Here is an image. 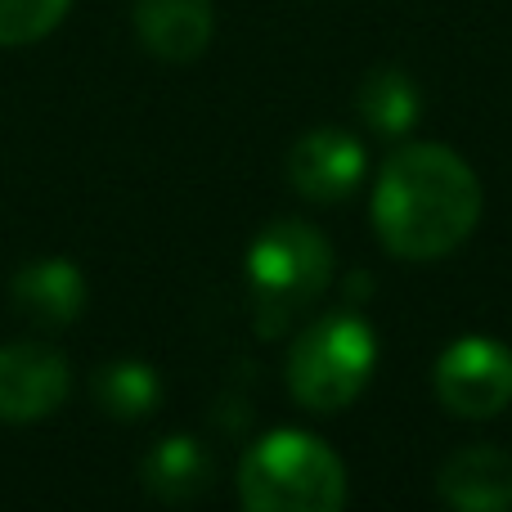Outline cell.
<instances>
[{
    "instance_id": "obj_1",
    "label": "cell",
    "mask_w": 512,
    "mask_h": 512,
    "mask_svg": "<svg viewBox=\"0 0 512 512\" xmlns=\"http://www.w3.org/2000/svg\"><path fill=\"white\" fill-rule=\"evenodd\" d=\"M481 221V180L445 144H405L378 171L373 230L400 261H436Z\"/></svg>"
},
{
    "instance_id": "obj_2",
    "label": "cell",
    "mask_w": 512,
    "mask_h": 512,
    "mask_svg": "<svg viewBox=\"0 0 512 512\" xmlns=\"http://www.w3.org/2000/svg\"><path fill=\"white\" fill-rule=\"evenodd\" d=\"M239 495L252 512H333L346 504V468L319 436L283 427L243 454Z\"/></svg>"
},
{
    "instance_id": "obj_3",
    "label": "cell",
    "mask_w": 512,
    "mask_h": 512,
    "mask_svg": "<svg viewBox=\"0 0 512 512\" xmlns=\"http://www.w3.org/2000/svg\"><path fill=\"white\" fill-rule=\"evenodd\" d=\"M333 283V248L306 221H274L256 234L248 252V288L256 306V328L265 337L283 333L310 301Z\"/></svg>"
},
{
    "instance_id": "obj_4",
    "label": "cell",
    "mask_w": 512,
    "mask_h": 512,
    "mask_svg": "<svg viewBox=\"0 0 512 512\" xmlns=\"http://www.w3.org/2000/svg\"><path fill=\"white\" fill-rule=\"evenodd\" d=\"M373 360H378L373 328L351 310L328 315L292 342L288 391L297 405L315 409V414H333V409H346L364 391Z\"/></svg>"
},
{
    "instance_id": "obj_5",
    "label": "cell",
    "mask_w": 512,
    "mask_h": 512,
    "mask_svg": "<svg viewBox=\"0 0 512 512\" xmlns=\"http://www.w3.org/2000/svg\"><path fill=\"white\" fill-rule=\"evenodd\" d=\"M436 396L459 418H495L512 400V351L495 337H463L436 360Z\"/></svg>"
},
{
    "instance_id": "obj_6",
    "label": "cell",
    "mask_w": 512,
    "mask_h": 512,
    "mask_svg": "<svg viewBox=\"0 0 512 512\" xmlns=\"http://www.w3.org/2000/svg\"><path fill=\"white\" fill-rule=\"evenodd\" d=\"M68 382V360L54 346H0V418L5 423H36V418L54 414L68 396Z\"/></svg>"
},
{
    "instance_id": "obj_7",
    "label": "cell",
    "mask_w": 512,
    "mask_h": 512,
    "mask_svg": "<svg viewBox=\"0 0 512 512\" xmlns=\"http://www.w3.org/2000/svg\"><path fill=\"white\" fill-rule=\"evenodd\" d=\"M288 180L310 203H337L364 180V149L346 131H310L306 140L292 144L288 153Z\"/></svg>"
},
{
    "instance_id": "obj_8",
    "label": "cell",
    "mask_w": 512,
    "mask_h": 512,
    "mask_svg": "<svg viewBox=\"0 0 512 512\" xmlns=\"http://www.w3.org/2000/svg\"><path fill=\"white\" fill-rule=\"evenodd\" d=\"M212 0H135V32L144 50L167 63H189L212 45Z\"/></svg>"
},
{
    "instance_id": "obj_9",
    "label": "cell",
    "mask_w": 512,
    "mask_h": 512,
    "mask_svg": "<svg viewBox=\"0 0 512 512\" xmlns=\"http://www.w3.org/2000/svg\"><path fill=\"white\" fill-rule=\"evenodd\" d=\"M14 310L41 328H63L86 310V279L72 261L63 256H41V261L23 265L14 274Z\"/></svg>"
},
{
    "instance_id": "obj_10",
    "label": "cell",
    "mask_w": 512,
    "mask_h": 512,
    "mask_svg": "<svg viewBox=\"0 0 512 512\" xmlns=\"http://www.w3.org/2000/svg\"><path fill=\"white\" fill-rule=\"evenodd\" d=\"M441 499L463 512L512 508V459L495 445H468L441 468Z\"/></svg>"
},
{
    "instance_id": "obj_11",
    "label": "cell",
    "mask_w": 512,
    "mask_h": 512,
    "mask_svg": "<svg viewBox=\"0 0 512 512\" xmlns=\"http://www.w3.org/2000/svg\"><path fill=\"white\" fill-rule=\"evenodd\" d=\"M144 490L162 504H189L212 486V454L194 436H167L144 459Z\"/></svg>"
},
{
    "instance_id": "obj_12",
    "label": "cell",
    "mask_w": 512,
    "mask_h": 512,
    "mask_svg": "<svg viewBox=\"0 0 512 512\" xmlns=\"http://www.w3.org/2000/svg\"><path fill=\"white\" fill-rule=\"evenodd\" d=\"M360 117L373 126V131L382 135H405L409 126L418 122V108H423V99H418V86L409 72L400 68H378L364 77L360 86Z\"/></svg>"
},
{
    "instance_id": "obj_13",
    "label": "cell",
    "mask_w": 512,
    "mask_h": 512,
    "mask_svg": "<svg viewBox=\"0 0 512 512\" xmlns=\"http://www.w3.org/2000/svg\"><path fill=\"white\" fill-rule=\"evenodd\" d=\"M95 400L113 418H144L162 400V382L144 360H117L95 373Z\"/></svg>"
},
{
    "instance_id": "obj_14",
    "label": "cell",
    "mask_w": 512,
    "mask_h": 512,
    "mask_svg": "<svg viewBox=\"0 0 512 512\" xmlns=\"http://www.w3.org/2000/svg\"><path fill=\"white\" fill-rule=\"evenodd\" d=\"M72 0H0V45H32L63 23Z\"/></svg>"
}]
</instances>
